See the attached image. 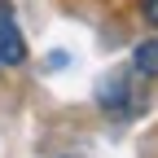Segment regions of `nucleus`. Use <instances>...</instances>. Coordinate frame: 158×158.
I'll list each match as a JSON object with an SVG mask.
<instances>
[{"mask_svg":"<svg viewBox=\"0 0 158 158\" xmlns=\"http://www.w3.org/2000/svg\"><path fill=\"white\" fill-rule=\"evenodd\" d=\"M132 75L136 79H158V40H141L132 48Z\"/></svg>","mask_w":158,"mask_h":158,"instance_id":"obj_3","label":"nucleus"},{"mask_svg":"<svg viewBox=\"0 0 158 158\" xmlns=\"http://www.w3.org/2000/svg\"><path fill=\"white\" fill-rule=\"evenodd\" d=\"M101 110H114V114H127L141 106V92H136V75L132 70H114L110 79H101Z\"/></svg>","mask_w":158,"mask_h":158,"instance_id":"obj_2","label":"nucleus"},{"mask_svg":"<svg viewBox=\"0 0 158 158\" xmlns=\"http://www.w3.org/2000/svg\"><path fill=\"white\" fill-rule=\"evenodd\" d=\"M141 13H145L149 27H158V0H141Z\"/></svg>","mask_w":158,"mask_h":158,"instance_id":"obj_4","label":"nucleus"},{"mask_svg":"<svg viewBox=\"0 0 158 158\" xmlns=\"http://www.w3.org/2000/svg\"><path fill=\"white\" fill-rule=\"evenodd\" d=\"M27 62V40L18 31V18H13V5L0 0V75H9Z\"/></svg>","mask_w":158,"mask_h":158,"instance_id":"obj_1","label":"nucleus"}]
</instances>
